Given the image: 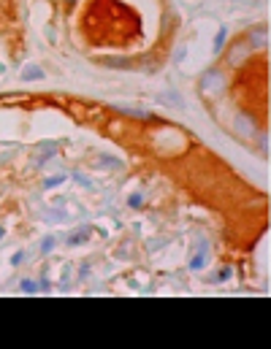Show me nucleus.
<instances>
[{"label": "nucleus", "mask_w": 271, "mask_h": 349, "mask_svg": "<svg viewBox=\"0 0 271 349\" xmlns=\"http://www.w3.org/2000/svg\"><path fill=\"white\" fill-rule=\"evenodd\" d=\"M225 76L214 68V71H206V76L201 79V90H203V95L206 98H217L220 92H225Z\"/></svg>", "instance_id": "nucleus-1"}, {"label": "nucleus", "mask_w": 271, "mask_h": 349, "mask_svg": "<svg viewBox=\"0 0 271 349\" xmlns=\"http://www.w3.org/2000/svg\"><path fill=\"white\" fill-rule=\"evenodd\" d=\"M250 52H252V46H250V43L239 41V43H233V46H231V54H228V60H231L233 65H239V62H242L244 57H247Z\"/></svg>", "instance_id": "nucleus-2"}, {"label": "nucleus", "mask_w": 271, "mask_h": 349, "mask_svg": "<svg viewBox=\"0 0 271 349\" xmlns=\"http://www.w3.org/2000/svg\"><path fill=\"white\" fill-rule=\"evenodd\" d=\"M19 79H22V82H41V79H44V71H41L38 65H27V68L22 71Z\"/></svg>", "instance_id": "nucleus-3"}, {"label": "nucleus", "mask_w": 271, "mask_h": 349, "mask_svg": "<svg viewBox=\"0 0 271 349\" xmlns=\"http://www.w3.org/2000/svg\"><path fill=\"white\" fill-rule=\"evenodd\" d=\"M19 290L24 292V295H35V292H38V282H35V279H22Z\"/></svg>", "instance_id": "nucleus-4"}, {"label": "nucleus", "mask_w": 271, "mask_h": 349, "mask_svg": "<svg viewBox=\"0 0 271 349\" xmlns=\"http://www.w3.org/2000/svg\"><path fill=\"white\" fill-rule=\"evenodd\" d=\"M122 114H128V116H136V119H152V114L149 111H138V109H120Z\"/></svg>", "instance_id": "nucleus-5"}, {"label": "nucleus", "mask_w": 271, "mask_h": 349, "mask_svg": "<svg viewBox=\"0 0 271 349\" xmlns=\"http://www.w3.org/2000/svg\"><path fill=\"white\" fill-rule=\"evenodd\" d=\"M65 173H57V176H52V179H46V182H44V187H46V190H52V187H57V184H63L65 182Z\"/></svg>", "instance_id": "nucleus-6"}, {"label": "nucleus", "mask_w": 271, "mask_h": 349, "mask_svg": "<svg viewBox=\"0 0 271 349\" xmlns=\"http://www.w3.org/2000/svg\"><path fill=\"white\" fill-rule=\"evenodd\" d=\"M54 246H57V241H54V238H44V241H41V246H38V252L41 254H49Z\"/></svg>", "instance_id": "nucleus-7"}, {"label": "nucleus", "mask_w": 271, "mask_h": 349, "mask_svg": "<svg viewBox=\"0 0 271 349\" xmlns=\"http://www.w3.org/2000/svg\"><path fill=\"white\" fill-rule=\"evenodd\" d=\"M225 38H228V30L223 27L217 33V41H214V52H223V46H225Z\"/></svg>", "instance_id": "nucleus-8"}, {"label": "nucleus", "mask_w": 271, "mask_h": 349, "mask_svg": "<svg viewBox=\"0 0 271 349\" xmlns=\"http://www.w3.org/2000/svg\"><path fill=\"white\" fill-rule=\"evenodd\" d=\"M203 265H206V257H203V254H195V257L190 260V271H201Z\"/></svg>", "instance_id": "nucleus-9"}, {"label": "nucleus", "mask_w": 271, "mask_h": 349, "mask_svg": "<svg viewBox=\"0 0 271 349\" xmlns=\"http://www.w3.org/2000/svg\"><path fill=\"white\" fill-rule=\"evenodd\" d=\"M98 165H109V168H120L122 163H120V160H112V157H98Z\"/></svg>", "instance_id": "nucleus-10"}, {"label": "nucleus", "mask_w": 271, "mask_h": 349, "mask_svg": "<svg viewBox=\"0 0 271 349\" xmlns=\"http://www.w3.org/2000/svg\"><path fill=\"white\" fill-rule=\"evenodd\" d=\"M22 260H24V252H14V254H11V265H22Z\"/></svg>", "instance_id": "nucleus-11"}, {"label": "nucleus", "mask_w": 271, "mask_h": 349, "mask_svg": "<svg viewBox=\"0 0 271 349\" xmlns=\"http://www.w3.org/2000/svg\"><path fill=\"white\" fill-rule=\"evenodd\" d=\"M82 241H84V233H73L68 244H71V246H76V244H82Z\"/></svg>", "instance_id": "nucleus-12"}, {"label": "nucleus", "mask_w": 271, "mask_h": 349, "mask_svg": "<svg viewBox=\"0 0 271 349\" xmlns=\"http://www.w3.org/2000/svg\"><path fill=\"white\" fill-rule=\"evenodd\" d=\"M131 206H141V195H138V192H136V195L131 198Z\"/></svg>", "instance_id": "nucleus-13"}, {"label": "nucleus", "mask_w": 271, "mask_h": 349, "mask_svg": "<svg viewBox=\"0 0 271 349\" xmlns=\"http://www.w3.org/2000/svg\"><path fill=\"white\" fill-rule=\"evenodd\" d=\"M76 3H79V0H65V5H68V8H73Z\"/></svg>", "instance_id": "nucleus-14"}, {"label": "nucleus", "mask_w": 271, "mask_h": 349, "mask_svg": "<svg viewBox=\"0 0 271 349\" xmlns=\"http://www.w3.org/2000/svg\"><path fill=\"white\" fill-rule=\"evenodd\" d=\"M3 235H5V230H3V228H0V241H3Z\"/></svg>", "instance_id": "nucleus-15"}]
</instances>
